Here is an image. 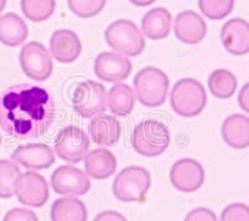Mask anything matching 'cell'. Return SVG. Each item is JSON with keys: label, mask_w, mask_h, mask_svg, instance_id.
I'll return each instance as SVG.
<instances>
[{"label": "cell", "mask_w": 249, "mask_h": 221, "mask_svg": "<svg viewBox=\"0 0 249 221\" xmlns=\"http://www.w3.org/2000/svg\"><path fill=\"white\" fill-rule=\"evenodd\" d=\"M51 188L60 195H85L91 188L88 174L72 165H61L53 172L50 178Z\"/></svg>", "instance_id": "cell-10"}, {"label": "cell", "mask_w": 249, "mask_h": 221, "mask_svg": "<svg viewBox=\"0 0 249 221\" xmlns=\"http://www.w3.org/2000/svg\"><path fill=\"white\" fill-rule=\"evenodd\" d=\"M172 15L166 8H153L143 15L141 20V32L150 40H163L170 35Z\"/></svg>", "instance_id": "cell-21"}, {"label": "cell", "mask_w": 249, "mask_h": 221, "mask_svg": "<svg viewBox=\"0 0 249 221\" xmlns=\"http://www.w3.org/2000/svg\"><path fill=\"white\" fill-rule=\"evenodd\" d=\"M92 221H127V219L116 210H105L97 214Z\"/></svg>", "instance_id": "cell-33"}, {"label": "cell", "mask_w": 249, "mask_h": 221, "mask_svg": "<svg viewBox=\"0 0 249 221\" xmlns=\"http://www.w3.org/2000/svg\"><path fill=\"white\" fill-rule=\"evenodd\" d=\"M106 98L105 86L92 79H86L75 86L71 99L76 113L84 118H92L106 110Z\"/></svg>", "instance_id": "cell-7"}, {"label": "cell", "mask_w": 249, "mask_h": 221, "mask_svg": "<svg viewBox=\"0 0 249 221\" xmlns=\"http://www.w3.org/2000/svg\"><path fill=\"white\" fill-rule=\"evenodd\" d=\"M90 149L88 133L76 126L62 128L55 138L54 152L60 159L76 164L84 160Z\"/></svg>", "instance_id": "cell-9"}, {"label": "cell", "mask_w": 249, "mask_h": 221, "mask_svg": "<svg viewBox=\"0 0 249 221\" xmlns=\"http://www.w3.org/2000/svg\"><path fill=\"white\" fill-rule=\"evenodd\" d=\"M176 39L187 45L201 43L207 35V24L198 13L184 10L177 14L173 25Z\"/></svg>", "instance_id": "cell-16"}, {"label": "cell", "mask_w": 249, "mask_h": 221, "mask_svg": "<svg viewBox=\"0 0 249 221\" xmlns=\"http://www.w3.org/2000/svg\"><path fill=\"white\" fill-rule=\"evenodd\" d=\"M15 195L18 202L25 206L43 207L50 196L48 182L41 174L36 172H25L18 180Z\"/></svg>", "instance_id": "cell-12"}, {"label": "cell", "mask_w": 249, "mask_h": 221, "mask_svg": "<svg viewBox=\"0 0 249 221\" xmlns=\"http://www.w3.org/2000/svg\"><path fill=\"white\" fill-rule=\"evenodd\" d=\"M132 71V63L124 55L116 51H105L96 56L93 72L100 81L117 83L127 79Z\"/></svg>", "instance_id": "cell-13"}, {"label": "cell", "mask_w": 249, "mask_h": 221, "mask_svg": "<svg viewBox=\"0 0 249 221\" xmlns=\"http://www.w3.org/2000/svg\"><path fill=\"white\" fill-rule=\"evenodd\" d=\"M170 79L162 70L153 66L141 68L133 79V92L141 105L160 107L166 102Z\"/></svg>", "instance_id": "cell-3"}, {"label": "cell", "mask_w": 249, "mask_h": 221, "mask_svg": "<svg viewBox=\"0 0 249 221\" xmlns=\"http://www.w3.org/2000/svg\"><path fill=\"white\" fill-rule=\"evenodd\" d=\"M221 41L227 52L242 56L249 52V23L242 17H233L223 24Z\"/></svg>", "instance_id": "cell-15"}, {"label": "cell", "mask_w": 249, "mask_h": 221, "mask_svg": "<svg viewBox=\"0 0 249 221\" xmlns=\"http://www.w3.org/2000/svg\"><path fill=\"white\" fill-rule=\"evenodd\" d=\"M0 143H1V136H0Z\"/></svg>", "instance_id": "cell-37"}, {"label": "cell", "mask_w": 249, "mask_h": 221, "mask_svg": "<svg viewBox=\"0 0 249 221\" xmlns=\"http://www.w3.org/2000/svg\"><path fill=\"white\" fill-rule=\"evenodd\" d=\"M170 180L172 187L181 193H193L203 185L206 172L196 159L182 158L173 163L170 170Z\"/></svg>", "instance_id": "cell-11"}, {"label": "cell", "mask_w": 249, "mask_h": 221, "mask_svg": "<svg viewBox=\"0 0 249 221\" xmlns=\"http://www.w3.org/2000/svg\"><path fill=\"white\" fill-rule=\"evenodd\" d=\"M106 103L111 113L119 117H126L135 107V92L127 83L117 82L107 92Z\"/></svg>", "instance_id": "cell-24"}, {"label": "cell", "mask_w": 249, "mask_h": 221, "mask_svg": "<svg viewBox=\"0 0 249 221\" xmlns=\"http://www.w3.org/2000/svg\"><path fill=\"white\" fill-rule=\"evenodd\" d=\"M222 138L233 149H246L249 147V117L234 113L227 117L222 123Z\"/></svg>", "instance_id": "cell-19"}, {"label": "cell", "mask_w": 249, "mask_h": 221, "mask_svg": "<svg viewBox=\"0 0 249 221\" xmlns=\"http://www.w3.org/2000/svg\"><path fill=\"white\" fill-rule=\"evenodd\" d=\"M107 0H68V5L72 14L82 19L96 16L104 10Z\"/></svg>", "instance_id": "cell-29"}, {"label": "cell", "mask_w": 249, "mask_h": 221, "mask_svg": "<svg viewBox=\"0 0 249 221\" xmlns=\"http://www.w3.org/2000/svg\"><path fill=\"white\" fill-rule=\"evenodd\" d=\"M88 216L86 205L77 198H59L51 205V221H88Z\"/></svg>", "instance_id": "cell-23"}, {"label": "cell", "mask_w": 249, "mask_h": 221, "mask_svg": "<svg viewBox=\"0 0 249 221\" xmlns=\"http://www.w3.org/2000/svg\"><path fill=\"white\" fill-rule=\"evenodd\" d=\"M20 8L24 16L33 23H43L54 14L55 0H20Z\"/></svg>", "instance_id": "cell-26"}, {"label": "cell", "mask_w": 249, "mask_h": 221, "mask_svg": "<svg viewBox=\"0 0 249 221\" xmlns=\"http://www.w3.org/2000/svg\"><path fill=\"white\" fill-rule=\"evenodd\" d=\"M82 44L79 35L70 29H59L50 37V52L57 63H72L79 59Z\"/></svg>", "instance_id": "cell-17"}, {"label": "cell", "mask_w": 249, "mask_h": 221, "mask_svg": "<svg viewBox=\"0 0 249 221\" xmlns=\"http://www.w3.org/2000/svg\"><path fill=\"white\" fill-rule=\"evenodd\" d=\"M151 187V174L146 168L130 165L120 170L112 183L113 196L122 203L143 202Z\"/></svg>", "instance_id": "cell-5"}, {"label": "cell", "mask_w": 249, "mask_h": 221, "mask_svg": "<svg viewBox=\"0 0 249 221\" xmlns=\"http://www.w3.org/2000/svg\"><path fill=\"white\" fill-rule=\"evenodd\" d=\"M235 0H198L202 14L210 20L226 19L234 9Z\"/></svg>", "instance_id": "cell-28"}, {"label": "cell", "mask_w": 249, "mask_h": 221, "mask_svg": "<svg viewBox=\"0 0 249 221\" xmlns=\"http://www.w3.org/2000/svg\"><path fill=\"white\" fill-rule=\"evenodd\" d=\"M6 1H8V0H0V13L4 12V9H5L6 6Z\"/></svg>", "instance_id": "cell-36"}, {"label": "cell", "mask_w": 249, "mask_h": 221, "mask_svg": "<svg viewBox=\"0 0 249 221\" xmlns=\"http://www.w3.org/2000/svg\"><path fill=\"white\" fill-rule=\"evenodd\" d=\"M105 41L111 48L126 57L139 56L146 47L142 32L136 24L127 19L111 23L105 32Z\"/></svg>", "instance_id": "cell-6"}, {"label": "cell", "mask_w": 249, "mask_h": 221, "mask_svg": "<svg viewBox=\"0 0 249 221\" xmlns=\"http://www.w3.org/2000/svg\"><path fill=\"white\" fill-rule=\"evenodd\" d=\"M29 29L26 23L15 13L0 16V43L9 47H17L26 41Z\"/></svg>", "instance_id": "cell-22"}, {"label": "cell", "mask_w": 249, "mask_h": 221, "mask_svg": "<svg viewBox=\"0 0 249 221\" xmlns=\"http://www.w3.org/2000/svg\"><path fill=\"white\" fill-rule=\"evenodd\" d=\"M10 158L29 170H43L55 163V152L45 143H28L19 145Z\"/></svg>", "instance_id": "cell-14"}, {"label": "cell", "mask_w": 249, "mask_h": 221, "mask_svg": "<svg viewBox=\"0 0 249 221\" xmlns=\"http://www.w3.org/2000/svg\"><path fill=\"white\" fill-rule=\"evenodd\" d=\"M128 1L136 6H148L155 3L156 0H128Z\"/></svg>", "instance_id": "cell-35"}, {"label": "cell", "mask_w": 249, "mask_h": 221, "mask_svg": "<svg viewBox=\"0 0 249 221\" xmlns=\"http://www.w3.org/2000/svg\"><path fill=\"white\" fill-rule=\"evenodd\" d=\"M208 90L218 99H228L235 94L238 79L232 71L227 68H217L208 76Z\"/></svg>", "instance_id": "cell-25"}, {"label": "cell", "mask_w": 249, "mask_h": 221, "mask_svg": "<svg viewBox=\"0 0 249 221\" xmlns=\"http://www.w3.org/2000/svg\"><path fill=\"white\" fill-rule=\"evenodd\" d=\"M238 105L242 110L249 113V82L242 86L241 91L238 94Z\"/></svg>", "instance_id": "cell-34"}, {"label": "cell", "mask_w": 249, "mask_h": 221, "mask_svg": "<svg viewBox=\"0 0 249 221\" xmlns=\"http://www.w3.org/2000/svg\"><path fill=\"white\" fill-rule=\"evenodd\" d=\"M219 221H249V205L244 203H233L226 206Z\"/></svg>", "instance_id": "cell-30"}, {"label": "cell", "mask_w": 249, "mask_h": 221, "mask_svg": "<svg viewBox=\"0 0 249 221\" xmlns=\"http://www.w3.org/2000/svg\"><path fill=\"white\" fill-rule=\"evenodd\" d=\"M19 63L24 74L37 82L46 81L54 70L50 51L39 41H30L21 47Z\"/></svg>", "instance_id": "cell-8"}, {"label": "cell", "mask_w": 249, "mask_h": 221, "mask_svg": "<svg viewBox=\"0 0 249 221\" xmlns=\"http://www.w3.org/2000/svg\"><path fill=\"white\" fill-rule=\"evenodd\" d=\"M170 102L172 110L179 116L186 118L198 116L207 105L206 88L195 79H181L172 87Z\"/></svg>", "instance_id": "cell-4"}, {"label": "cell", "mask_w": 249, "mask_h": 221, "mask_svg": "<svg viewBox=\"0 0 249 221\" xmlns=\"http://www.w3.org/2000/svg\"><path fill=\"white\" fill-rule=\"evenodd\" d=\"M85 173L96 180L108 179L116 172L117 159L115 154L105 148L90 150L85 157Z\"/></svg>", "instance_id": "cell-20"}, {"label": "cell", "mask_w": 249, "mask_h": 221, "mask_svg": "<svg viewBox=\"0 0 249 221\" xmlns=\"http://www.w3.org/2000/svg\"><path fill=\"white\" fill-rule=\"evenodd\" d=\"M54 118V97L46 87L21 83L0 95V128L13 138H39L48 132Z\"/></svg>", "instance_id": "cell-1"}, {"label": "cell", "mask_w": 249, "mask_h": 221, "mask_svg": "<svg viewBox=\"0 0 249 221\" xmlns=\"http://www.w3.org/2000/svg\"><path fill=\"white\" fill-rule=\"evenodd\" d=\"M3 221H39V218L33 210L25 207H14L5 214Z\"/></svg>", "instance_id": "cell-31"}, {"label": "cell", "mask_w": 249, "mask_h": 221, "mask_svg": "<svg viewBox=\"0 0 249 221\" xmlns=\"http://www.w3.org/2000/svg\"><path fill=\"white\" fill-rule=\"evenodd\" d=\"M21 172L13 160L0 159V198L10 199L15 195V188Z\"/></svg>", "instance_id": "cell-27"}, {"label": "cell", "mask_w": 249, "mask_h": 221, "mask_svg": "<svg viewBox=\"0 0 249 221\" xmlns=\"http://www.w3.org/2000/svg\"><path fill=\"white\" fill-rule=\"evenodd\" d=\"M171 142L167 126L155 118H148L137 123L133 128L131 143L137 153L147 158L159 157L166 152Z\"/></svg>", "instance_id": "cell-2"}, {"label": "cell", "mask_w": 249, "mask_h": 221, "mask_svg": "<svg viewBox=\"0 0 249 221\" xmlns=\"http://www.w3.org/2000/svg\"><path fill=\"white\" fill-rule=\"evenodd\" d=\"M89 132L95 144L102 147H113L119 143L122 128L116 117L100 113L92 117L89 126Z\"/></svg>", "instance_id": "cell-18"}, {"label": "cell", "mask_w": 249, "mask_h": 221, "mask_svg": "<svg viewBox=\"0 0 249 221\" xmlns=\"http://www.w3.org/2000/svg\"><path fill=\"white\" fill-rule=\"evenodd\" d=\"M184 221H218L217 215L208 207H196L187 214Z\"/></svg>", "instance_id": "cell-32"}]
</instances>
